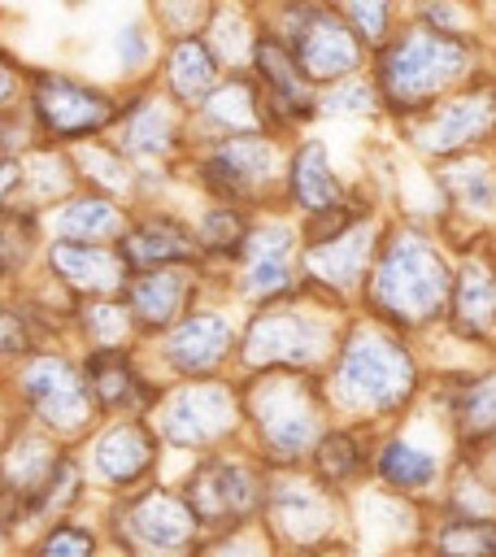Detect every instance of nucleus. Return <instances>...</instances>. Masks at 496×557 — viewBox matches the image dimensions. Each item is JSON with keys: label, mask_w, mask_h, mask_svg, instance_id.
<instances>
[{"label": "nucleus", "mask_w": 496, "mask_h": 557, "mask_svg": "<svg viewBox=\"0 0 496 557\" xmlns=\"http://www.w3.org/2000/svg\"><path fill=\"white\" fill-rule=\"evenodd\" d=\"M383 474H387L392 483L413 487V483H426V479H431V461H426L422 453H413V448H387Z\"/></svg>", "instance_id": "obj_9"}, {"label": "nucleus", "mask_w": 496, "mask_h": 557, "mask_svg": "<svg viewBox=\"0 0 496 557\" xmlns=\"http://www.w3.org/2000/svg\"><path fill=\"white\" fill-rule=\"evenodd\" d=\"M187 239L174 231V226H148V231H139L135 239H131V248H126V257L131 261H157V257H183L187 248H183Z\"/></svg>", "instance_id": "obj_6"}, {"label": "nucleus", "mask_w": 496, "mask_h": 557, "mask_svg": "<svg viewBox=\"0 0 496 557\" xmlns=\"http://www.w3.org/2000/svg\"><path fill=\"white\" fill-rule=\"evenodd\" d=\"M352 13H357V26H361L370 39L383 35V22H387V4H383V0H352Z\"/></svg>", "instance_id": "obj_11"}, {"label": "nucleus", "mask_w": 496, "mask_h": 557, "mask_svg": "<svg viewBox=\"0 0 496 557\" xmlns=\"http://www.w3.org/2000/svg\"><path fill=\"white\" fill-rule=\"evenodd\" d=\"M461 52L452 44H439V39H409L396 61H392V83H405V87H422V83H439L444 78V65H457Z\"/></svg>", "instance_id": "obj_2"}, {"label": "nucleus", "mask_w": 496, "mask_h": 557, "mask_svg": "<svg viewBox=\"0 0 496 557\" xmlns=\"http://www.w3.org/2000/svg\"><path fill=\"white\" fill-rule=\"evenodd\" d=\"M318 466H322L326 479H344V474L357 466L352 440H348V435H326V440H322V453H318Z\"/></svg>", "instance_id": "obj_10"}, {"label": "nucleus", "mask_w": 496, "mask_h": 557, "mask_svg": "<svg viewBox=\"0 0 496 557\" xmlns=\"http://www.w3.org/2000/svg\"><path fill=\"white\" fill-rule=\"evenodd\" d=\"M296 191L309 200V205H326L335 196L326 170H322V148H305V157L296 161Z\"/></svg>", "instance_id": "obj_7"}, {"label": "nucleus", "mask_w": 496, "mask_h": 557, "mask_svg": "<svg viewBox=\"0 0 496 557\" xmlns=\"http://www.w3.org/2000/svg\"><path fill=\"white\" fill-rule=\"evenodd\" d=\"M235 235H239V222H235L226 209H222V213H213V218L204 222V244H209V248H226Z\"/></svg>", "instance_id": "obj_12"}, {"label": "nucleus", "mask_w": 496, "mask_h": 557, "mask_svg": "<svg viewBox=\"0 0 496 557\" xmlns=\"http://www.w3.org/2000/svg\"><path fill=\"white\" fill-rule=\"evenodd\" d=\"M257 61H261V74L270 78V87L287 100V109H305V96H300V83H296V74H292V61H287L274 44H261V48H257Z\"/></svg>", "instance_id": "obj_5"}, {"label": "nucleus", "mask_w": 496, "mask_h": 557, "mask_svg": "<svg viewBox=\"0 0 496 557\" xmlns=\"http://www.w3.org/2000/svg\"><path fill=\"white\" fill-rule=\"evenodd\" d=\"M39 109L44 117L57 126V131H87V126H100L109 117V104L91 91H78L70 83H52L44 78V91H39Z\"/></svg>", "instance_id": "obj_1"}, {"label": "nucleus", "mask_w": 496, "mask_h": 557, "mask_svg": "<svg viewBox=\"0 0 496 557\" xmlns=\"http://www.w3.org/2000/svg\"><path fill=\"white\" fill-rule=\"evenodd\" d=\"M91 374H96V392H100L104 405L126 400V392H131V374H126V366H122L113 352H100V357L91 361Z\"/></svg>", "instance_id": "obj_8"}, {"label": "nucleus", "mask_w": 496, "mask_h": 557, "mask_svg": "<svg viewBox=\"0 0 496 557\" xmlns=\"http://www.w3.org/2000/svg\"><path fill=\"white\" fill-rule=\"evenodd\" d=\"M209 78H213V65H209L204 48H200V44H183V48L174 52V87H178L183 96H200V91L209 87Z\"/></svg>", "instance_id": "obj_4"}, {"label": "nucleus", "mask_w": 496, "mask_h": 557, "mask_svg": "<svg viewBox=\"0 0 496 557\" xmlns=\"http://www.w3.org/2000/svg\"><path fill=\"white\" fill-rule=\"evenodd\" d=\"M300 61L309 65V74H339V70L352 65V44H348V35L335 22L318 17L300 35Z\"/></svg>", "instance_id": "obj_3"}]
</instances>
